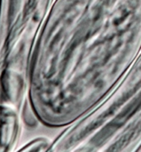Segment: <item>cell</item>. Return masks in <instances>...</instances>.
Listing matches in <instances>:
<instances>
[{
	"label": "cell",
	"mask_w": 141,
	"mask_h": 152,
	"mask_svg": "<svg viewBox=\"0 0 141 152\" xmlns=\"http://www.w3.org/2000/svg\"><path fill=\"white\" fill-rule=\"evenodd\" d=\"M141 85L125 76L95 108L62 127L44 152H140Z\"/></svg>",
	"instance_id": "cell-2"
},
{
	"label": "cell",
	"mask_w": 141,
	"mask_h": 152,
	"mask_svg": "<svg viewBox=\"0 0 141 152\" xmlns=\"http://www.w3.org/2000/svg\"><path fill=\"white\" fill-rule=\"evenodd\" d=\"M19 113L8 107L0 106V152H16L21 133Z\"/></svg>",
	"instance_id": "cell-3"
},
{
	"label": "cell",
	"mask_w": 141,
	"mask_h": 152,
	"mask_svg": "<svg viewBox=\"0 0 141 152\" xmlns=\"http://www.w3.org/2000/svg\"><path fill=\"white\" fill-rule=\"evenodd\" d=\"M19 116H20L21 125H25L28 128L33 129L41 126L28 101H27L25 104L23 105V107L21 108Z\"/></svg>",
	"instance_id": "cell-4"
},
{
	"label": "cell",
	"mask_w": 141,
	"mask_h": 152,
	"mask_svg": "<svg viewBox=\"0 0 141 152\" xmlns=\"http://www.w3.org/2000/svg\"><path fill=\"white\" fill-rule=\"evenodd\" d=\"M141 51V0H54L34 42L28 101L62 128L99 105Z\"/></svg>",
	"instance_id": "cell-1"
}]
</instances>
